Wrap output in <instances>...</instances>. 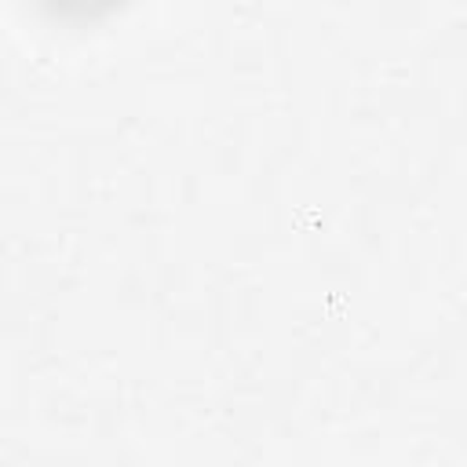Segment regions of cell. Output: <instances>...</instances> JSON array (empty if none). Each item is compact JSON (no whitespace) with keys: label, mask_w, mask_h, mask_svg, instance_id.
Wrapping results in <instances>:
<instances>
[{"label":"cell","mask_w":467,"mask_h":467,"mask_svg":"<svg viewBox=\"0 0 467 467\" xmlns=\"http://www.w3.org/2000/svg\"><path fill=\"white\" fill-rule=\"evenodd\" d=\"M80 4H84V0H80Z\"/></svg>","instance_id":"6da1fadb"}]
</instances>
